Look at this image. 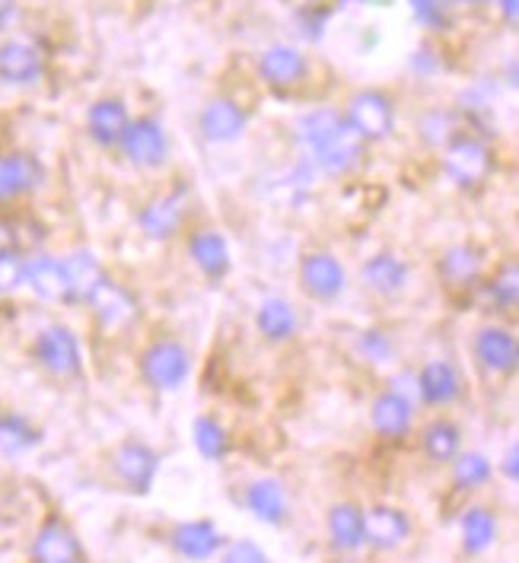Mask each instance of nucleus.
<instances>
[{"label":"nucleus","mask_w":519,"mask_h":563,"mask_svg":"<svg viewBox=\"0 0 519 563\" xmlns=\"http://www.w3.org/2000/svg\"><path fill=\"white\" fill-rule=\"evenodd\" d=\"M294 141L319 176L335 178V181L357 176L369 147L344 121V112L329 109V106H319L294 121Z\"/></svg>","instance_id":"1"},{"label":"nucleus","mask_w":519,"mask_h":563,"mask_svg":"<svg viewBox=\"0 0 519 563\" xmlns=\"http://www.w3.org/2000/svg\"><path fill=\"white\" fill-rule=\"evenodd\" d=\"M134 369H137V379L144 388H151L156 395H173L191 379L195 354L179 334L156 331L137 347Z\"/></svg>","instance_id":"2"},{"label":"nucleus","mask_w":519,"mask_h":563,"mask_svg":"<svg viewBox=\"0 0 519 563\" xmlns=\"http://www.w3.org/2000/svg\"><path fill=\"white\" fill-rule=\"evenodd\" d=\"M294 284L309 306H335L351 287V271L332 245L309 242L294 258Z\"/></svg>","instance_id":"3"},{"label":"nucleus","mask_w":519,"mask_h":563,"mask_svg":"<svg viewBox=\"0 0 519 563\" xmlns=\"http://www.w3.org/2000/svg\"><path fill=\"white\" fill-rule=\"evenodd\" d=\"M26 354H30L32 366L58 386H70V383L84 379V369H87L84 344H80L77 331L64 322H48L38 328L32 334Z\"/></svg>","instance_id":"4"},{"label":"nucleus","mask_w":519,"mask_h":563,"mask_svg":"<svg viewBox=\"0 0 519 563\" xmlns=\"http://www.w3.org/2000/svg\"><path fill=\"white\" fill-rule=\"evenodd\" d=\"M183 249L188 265L195 267V274L208 284V287H223L233 277V249L227 233L208 223V220H195L183 236Z\"/></svg>","instance_id":"5"},{"label":"nucleus","mask_w":519,"mask_h":563,"mask_svg":"<svg viewBox=\"0 0 519 563\" xmlns=\"http://www.w3.org/2000/svg\"><path fill=\"white\" fill-rule=\"evenodd\" d=\"M195 223L191 208L179 191H156L141 208L134 210V227L137 233L153 245H169L183 242L185 230Z\"/></svg>","instance_id":"6"},{"label":"nucleus","mask_w":519,"mask_h":563,"mask_svg":"<svg viewBox=\"0 0 519 563\" xmlns=\"http://www.w3.org/2000/svg\"><path fill=\"white\" fill-rule=\"evenodd\" d=\"M90 312L92 328L102 338H124L141 325V299L134 297L122 280L109 274V280L92 294V299L84 306Z\"/></svg>","instance_id":"7"},{"label":"nucleus","mask_w":519,"mask_h":563,"mask_svg":"<svg viewBox=\"0 0 519 563\" xmlns=\"http://www.w3.org/2000/svg\"><path fill=\"white\" fill-rule=\"evenodd\" d=\"M252 331L272 351L294 347L303 338V312L284 294H265L252 306Z\"/></svg>","instance_id":"8"},{"label":"nucleus","mask_w":519,"mask_h":563,"mask_svg":"<svg viewBox=\"0 0 519 563\" xmlns=\"http://www.w3.org/2000/svg\"><path fill=\"white\" fill-rule=\"evenodd\" d=\"M45 185V166L26 150H0V213H16Z\"/></svg>","instance_id":"9"},{"label":"nucleus","mask_w":519,"mask_h":563,"mask_svg":"<svg viewBox=\"0 0 519 563\" xmlns=\"http://www.w3.org/2000/svg\"><path fill=\"white\" fill-rule=\"evenodd\" d=\"M357 287L379 302L398 299L411 287V265L396 249H376L357 265Z\"/></svg>","instance_id":"10"},{"label":"nucleus","mask_w":519,"mask_h":563,"mask_svg":"<svg viewBox=\"0 0 519 563\" xmlns=\"http://www.w3.org/2000/svg\"><path fill=\"white\" fill-rule=\"evenodd\" d=\"M119 153L128 166L141 169V173H156L169 163L173 156V144H169V134L163 128V121L153 119V115H141V119H131L128 131H124Z\"/></svg>","instance_id":"11"},{"label":"nucleus","mask_w":519,"mask_h":563,"mask_svg":"<svg viewBox=\"0 0 519 563\" xmlns=\"http://www.w3.org/2000/svg\"><path fill=\"white\" fill-rule=\"evenodd\" d=\"M440 166H443V176L450 178L456 188H478L485 185L494 169V156L490 147L482 137H472V134H456L446 147L440 150Z\"/></svg>","instance_id":"12"},{"label":"nucleus","mask_w":519,"mask_h":563,"mask_svg":"<svg viewBox=\"0 0 519 563\" xmlns=\"http://www.w3.org/2000/svg\"><path fill=\"white\" fill-rule=\"evenodd\" d=\"M344 121L364 144H379L396 131V106L383 89H357L344 106Z\"/></svg>","instance_id":"13"},{"label":"nucleus","mask_w":519,"mask_h":563,"mask_svg":"<svg viewBox=\"0 0 519 563\" xmlns=\"http://www.w3.org/2000/svg\"><path fill=\"white\" fill-rule=\"evenodd\" d=\"M109 468L122 484V490L134 497H147L159 475V452L144 440H122L109 455Z\"/></svg>","instance_id":"14"},{"label":"nucleus","mask_w":519,"mask_h":563,"mask_svg":"<svg viewBox=\"0 0 519 563\" xmlns=\"http://www.w3.org/2000/svg\"><path fill=\"white\" fill-rule=\"evenodd\" d=\"M418 401L401 395L398 388L383 386L373 398H369L367 408V423L369 430L386 440V443H401L405 437H411L415 430V420H418Z\"/></svg>","instance_id":"15"},{"label":"nucleus","mask_w":519,"mask_h":563,"mask_svg":"<svg viewBox=\"0 0 519 563\" xmlns=\"http://www.w3.org/2000/svg\"><path fill=\"white\" fill-rule=\"evenodd\" d=\"M26 290L45 306L74 309V290H70V274L64 265V255H52L45 249L32 252L26 258Z\"/></svg>","instance_id":"16"},{"label":"nucleus","mask_w":519,"mask_h":563,"mask_svg":"<svg viewBox=\"0 0 519 563\" xmlns=\"http://www.w3.org/2000/svg\"><path fill=\"white\" fill-rule=\"evenodd\" d=\"M255 74H258V80L268 89L290 92V89L303 87L306 80H309V58H306L303 48L287 45V42H277V45H268L258 55Z\"/></svg>","instance_id":"17"},{"label":"nucleus","mask_w":519,"mask_h":563,"mask_svg":"<svg viewBox=\"0 0 519 563\" xmlns=\"http://www.w3.org/2000/svg\"><path fill=\"white\" fill-rule=\"evenodd\" d=\"M519 338L507 325H482L472 334V360L494 379L517 373Z\"/></svg>","instance_id":"18"},{"label":"nucleus","mask_w":519,"mask_h":563,"mask_svg":"<svg viewBox=\"0 0 519 563\" xmlns=\"http://www.w3.org/2000/svg\"><path fill=\"white\" fill-rule=\"evenodd\" d=\"M243 506L255 522H262L268 529H284L294 516L290 494H287L284 481L275 475L252 477L243 487Z\"/></svg>","instance_id":"19"},{"label":"nucleus","mask_w":519,"mask_h":563,"mask_svg":"<svg viewBox=\"0 0 519 563\" xmlns=\"http://www.w3.org/2000/svg\"><path fill=\"white\" fill-rule=\"evenodd\" d=\"M415 373H418V401H421V408H433V411L453 408L462 398V391H465V379H462L459 366L446 356H433L428 363H421Z\"/></svg>","instance_id":"20"},{"label":"nucleus","mask_w":519,"mask_h":563,"mask_svg":"<svg viewBox=\"0 0 519 563\" xmlns=\"http://www.w3.org/2000/svg\"><path fill=\"white\" fill-rule=\"evenodd\" d=\"M245 131H249V112L233 96H214L198 112V134H201V141H208L214 147L236 144Z\"/></svg>","instance_id":"21"},{"label":"nucleus","mask_w":519,"mask_h":563,"mask_svg":"<svg viewBox=\"0 0 519 563\" xmlns=\"http://www.w3.org/2000/svg\"><path fill=\"white\" fill-rule=\"evenodd\" d=\"M329 548L338 558H357L367 551V509L354 500H338L325 512Z\"/></svg>","instance_id":"22"},{"label":"nucleus","mask_w":519,"mask_h":563,"mask_svg":"<svg viewBox=\"0 0 519 563\" xmlns=\"http://www.w3.org/2000/svg\"><path fill=\"white\" fill-rule=\"evenodd\" d=\"M437 277L450 290H472L485 284V255L472 242H453L437 258Z\"/></svg>","instance_id":"23"},{"label":"nucleus","mask_w":519,"mask_h":563,"mask_svg":"<svg viewBox=\"0 0 519 563\" xmlns=\"http://www.w3.org/2000/svg\"><path fill=\"white\" fill-rule=\"evenodd\" d=\"M45 77V55L30 38L0 42V84L7 87H35Z\"/></svg>","instance_id":"24"},{"label":"nucleus","mask_w":519,"mask_h":563,"mask_svg":"<svg viewBox=\"0 0 519 563\" xmlns=\"http://www.w3.org/2000/svg\"><path fill=\"white\" fill-rule=\"evenodd\" d=\"M223 544H227V538L211 519H185L169 529V548L188 563L214 561L223 551Z\"/></svg>","instance_id":"25"},{"label":"nucleus","mask_w":519,"mask_h":563,"mask_svg":"<svg viewBox=\"0 0 519 563\" xmlns=\"http://www.w3.org/2000/svg\"><path fill=\"white\" fill-rule=\"evenodd\" d=\"M415 532L411 516L393 504L367 506V548L376 554H393L408 544Z\"/></svg>","instance_id":"26"},{"label":"nucleus","mask_w":519,"mask_h":563,"mask_svg":"<svg viewBox=\"0 0 519 563\" xmlns=\"http://www.w3.org/2000/svg\"><path fill=\"white\" fill-rule=\"evenodd\" d=\"M30 558L32 563H84V544L67 522L52 516L32 538Z\"/></svg>","instance_id":"27"},{"label":"nucleus","mask_w":519,"mask_h":563,"mask_svg":"<svg viewBox=\"0 0 519 563\" xmlns=\"http://www.w3.org/2000/svg\"><path fill=\"white\" fill-rule=\"evenodd\" d=\"M128 124H131V112L122 96H102L87 109V137L99 150H119Z\"/></svg>","instance_id":"28"},{"label":"nucleus","mask_w":519,"mask_h":563,"mask_svg":"<svg viewBox=\"0 0 519 563\" xmlns=\"http://www.w3.org/2000/svg\"><path fill=\"white\" fill-rule=\"evenodd\" d=\"M64 265L70 274V290H74V309H84L92 294L109 280V271L102 267L99 255L90 249H74L64 255Z\"/></svg>","instance_id":"29"},{"label":"nucleus","mask_w":519,"mask_h":563,"mask_svg":"<svg viewBox=\"0 0 519 563\" xmlns=\"http://www.w3.org/2000/svg\"><path fill=\"white\" fill-rule=\"evenodd\" d=\"M500 534V522L488 506H468L459 519V544L468 558H482L494 548Z\"/></svg>","instance_id":"30"},{"label":"nucleus","mask_w":519,"mask_h":563,"mask_svg":"<svg viewBox=\"0 0 519 563\" xmlns=\"http://www.w3.org/2000/svg\"><path fill=\"white\" fill-rule=\"evenodd\" d=\"M421 452L430 465L450 468L462 452V427L450 417H433L421 427Z\"/></svg>","instance_id":"31"},{"label":"nucleus","mask_w":519,"mask_h":563,"mask_svg":"<svg viewBox=\"0 0 519 563\" xmlns=\"http://www.w3.org/2000/svg\"><path fill=\"white\" fill-rule=\"evenodd\" d=\"M351 354H354V360H361L364 366H369V369H383V366H393L398 360V344L386 328L367 325L361 328V331H354Z\"/></svg>","instance_id":"32"},{"label":"nucleus","mask_w":519,"mask_h":563,"mask_svg":"<svg viewBox=\"0 0 519 563\" xmlns=\"http://www.w3.org/2000/svg\"><path fill=\"white\" fill-rule=\"evenodd\" d=\"M35 445H42V430L30 417L13 411V408L0 411V455L3 459H20Z\"/></svg>","instance_id":"33"},{"label":"nucleus","mask_w":519,"mask_h":563,"mask_svg":"<svg viewBox=\"0 0 519 563\" xmlns=\"http://www.w3.org/2000/svg\"><path fill=\"white\" fill-rule=\"evenodd\" d=\"M191 443L205 462H223L233 449V437L214 415H198L191 420Z\"/></svg>","instance_id":"34"},{"label":"nucleus","mask_w":519,"mask_h":563,"mask_svg":"<svg viewBox=\"0 0 519 563\" xmlns=\"http://www.w3.org/2000/svg\"><path fill=\"white\" fill-rule=\"evenodd\" d=\"M485 297L490 299V306L504 309V312H519V258L500 262L485 277Z\"/></svg>","instance_id":"35"},{"label":"nucleus","mask_w":519,"mask_h":563,"mask_svg":"<svg viewBox=\"0 0 519 563\" xmlns=\"http://www.w3.org/2000/svg\"><path fill=\"white\" fill-rule=\"evenodd\" d=\"M450 477H453L456 490H468V494L482 490L494 477V462L485 452H478V449H462L456 455V462L450 465Z\"/></svg>","instance_id":"36"},{"label":"nucleus","mask_w":519,"mask_h":563,"mask_svg":"<svg viewBox=\"0 0 519 563\" xmlns=\"http://www.w3.org/2000/svg\"><path fill=\"white\" fill-rule=\"evenodd\" d=\"M456 119L450 112H440V109H430L418 119V137L424 141V147L443 150L453 137H456Z\"/></svg>","instance_id":"37"},{"label":"nucleus","mask_w":519,"mask_h":563,"mask_svg":"<svg viewBox=\"0 0 519 563\" xmlns=\"http://www.w3.org/2000/svg\"><path fill=\"white\" fill-rule=\"evenodd\" d=\"M26 252L20 249H7L0 252V299L16 294L20 287H26Z\"/></svg>","instance_id":"38"},{"label":"nucleus","mask_w":519,"mask_h":563,"mask_svg":"<svg viewBox=\"0 0 519 563\" xmlns=\"http://www.w3.org/2000/svg\"><path fill=\"white\" fill-rule=\"evenodd\" d=\"M217 558H220V563H275L272 554L255 538H233V541H227Z\"/></svg>","instance_id":"39"},{"label":"nucleus","mask_w":519,"mask_h":563,"mask_svg":"<svg viewBox=\"0 0 519 563\" xmlns=\"http://www.w3.org/2000/svg\"><path fill=\"white\" fill-rule=\"evenodd\" d=\"M329 16H332V3H300V10H297V23L306 38H312V42L322 38Z\"/></svg>","instance_id":"40"},{"label":"nucleus","mask_w":519,"mask_h":563,"mask_svg":"<svg viewBox=\"0 0 519 563\" xmlns=\"http://www.w3.org/2000/svg\"><path fill=\"white\" fill-rule=\"evenodd\" d=\"M408 7H411V13H415V20L424 26V30H446V23H450V13H446V3L443 0H408Z\"/></svg>","instance_id":"41"},{"label":"nucleus","mask_w":519,"mask_h":563,"mask_svg":"<svg viewBox=\"0 0 519 563\" xmlns=\"http://www.w3.org/2000/svg\"><path fill=\"white\" fill-rule=\"evenodd\" d=\"M500 475L507 477V481H514V484H519V443H514L504 452V459H500Z\"/></svg>","instance_id":"42"},{"label":"nucleus","mask_w":519,"mask_h":563,"mask_svg":"<svg viewBox=\"0 0 519 563\" xmlns=\"http://www.w3.org/2000/svg\"><path fill=\"white\" fill-rule=\"evenodd\" d=\"M20 20V7L16 0H0V32H7Z\"/></svg>","instance_id":"43"},{"label":"nucleus","mask_w":519,"mask_h":563,"mask_svg":"<svg viewBox=\"0 0 519 563\" xmlns=\"http://www.w3.org/2000/svg\"><path fill=\"white\" fill-rule=\"evenodd\" d=\"M497 7H500V16L510 26H519V0H497Z\"/></svg>","instance_id":"44"},{"label":"nucleus","mask_w":519,"mask_h":563,"mask_svg":"<svg viewBox=\"0 0 519 563\" xmlns=\"http://www.w3.org/2000/svg\"><path fill=\"white\" fill-rule=\"evenodd\" d=\"M500 77H504V84L510 89H519V58L507 60L504 70H500Z\"/></svg>","instance_id":"45"},{"label":"nucleus","mask_w":519,"mask_h":563,"mask_svg":"<svg viewBox=\"0 0 519 563\" xmlns=\"http://www.w3.org/2000/svg\"><path fill=\"white\" fill-rule=\"evenodd\" d=\"M329 563H357L354 558H335V561H329Z\"/></svg>","instance_id":"46"},{"label":"nucleus","mask_w":519,"mask_h":563,"mask_svg":"<svg viewBox=\"0 0 519 563\" xmlns=\"http://www.w3.org/2000/svg\"><path fill=\"white\" fill-rule=\"evenodd\" d=\"M335 3H357V0H335Z\"/></svg>","instance_id":"47"},{"label":"nucleus","mask_w":519,"mask_h":563,"mask_svg":"<svg viewBox=\"0 0 519 563\" xmlns=\"http://www.w3.org/2000/svg\"><path fill=\"white\" fill-rule=\"evenodd\" d=\"M462 3H482V0H462Z\"/></svg>","instance_id":"48"},{"label":"nucleus","mask_w":519,"mask_h":563,"mask_svg":"<svg viewBox=\"0 0 519 563\" xmlns=\"http://www.w3.org/2000/svg\"><path fill=\"white\" fill-rule=\"evenodd\" d=\"M517 376H519V356H517Z\"/></svg>","instance_id":"49"},{"label":"nucleus","mask_w":519,"mask_h":563,"mask_svg":"<svg viewBox=\"0 0 519 563\" xmlns=\"http://www.w3.org/2000/svg\"><path fill=\"white\" fill-rule=\"evenodd\" d=\"M443 3H450V0H443Z\"/></svg>","instance_id":"50"}]
</instances>
